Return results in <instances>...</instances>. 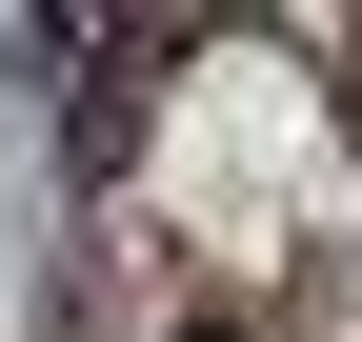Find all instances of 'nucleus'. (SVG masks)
Wrapping results in <instances>:
<instances>
[{
  "instance_id": "obj_1",
  "label": "nucleus",
  "mask_w": 362,
  "mask_h": 342,
  "mask_svg": "<svg viewBox=\"0 0 362 342\" xmlns=\"http://www.w3.org/2000/svg\"><path fill=\"white\" fill-rule=\"evenodd\" d=\"M161 342H242V322H221V302H202V322H161Z\"/></svg>"
}]
</instances>
